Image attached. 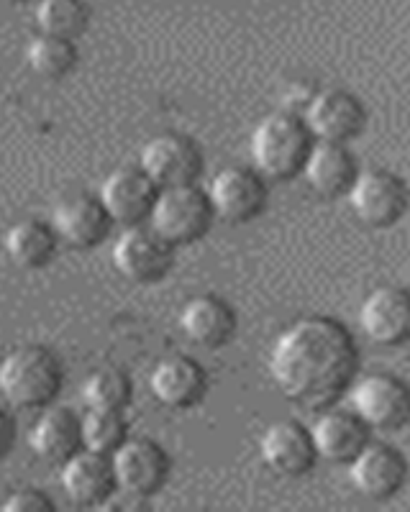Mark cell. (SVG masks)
<instances>
[{"mask_svg": "<svg viewBox=\"0 0 410 512\" xmlns=\"http://www.w3.org/2000/svg\"><path fill=\"white\" fill-rule=\"evenodd\" d=\"M149 390L164 408L188 410L195 408L208 392V374L193 356H164L149 374Z\"/></svg>", "mask_w": 410, "mask_h": 512, "instance_id": "cell-16", "label": "cell"}, {"mask_svg": "<svg viewBox=\"0 0 410 512\" xmlns=\"http://www.w3.org/2000/svg\"><path fill=\"white\" fill-rule=\"evenodd\" d=\"M267 369L287 400L305 408H328L352 387L359 354L344 323L311 315L290 323L275 338Z\"/></svg>", "mask_w": 410, "mask_h": 512, "instance_id": "cell-1", "label": "cell"}, {"mask_svg": "<svg viewBox=\"0 0 410 512\" xmlns=\"http://www.w3.org/2000/svg\"><path fill=\"white\" fill-rule=\"evenodd\" d=\"M65 387L62 359L44 344L13 349L0 361V395L18 410H44Z\"/></svg>", "mask_w": 410, "mask_h": 512, "instance_id": "cell-2", "label": "cell"}, {"mask_svg": "<svg viewBox=\"0 0 410 512\" xmlns=\"http://www.w3.org/2000/svg\"><path fill=\"white\" fill-rule=\"evenodd\" d=\"M357 159L346 149V144L334 141H313L308 159H305L300 175L308 187L321 198H339L346 195L357 177Z\"/></svg>", "mask_w": 410, "mask_h": 512, "instance_id": "cell-22", "label": "cell"}, {"mask_svg": "<svg viewBox=\"0 0 410 512\" xmlns=\"http://www.w3.org/2000/svg\"><path fill=\"white\" fill-rule=\"evenodd\" d=\"M118 492L152 497L167 484L172 472L170 454L152 438H126L111 454Z\"/></svg>", "mask_w": 410, "mask_h": 512, "instance_id": "cell-8", "label": "cell"}, {"mask_svg": "<svg viewBox=\"0 0 410 512\" xmlns=\"http://www.w3.org/2000/svg\"><path fill=\"white\" fill-rule=\"evenodd\" d=\"M259 459L280 477H303L316 464L311 431L298 420H277L259 438Z\"/></svg>", "mask_w": 410, "mask_h": 512, "instance_id": "cell-17", "label": "cell"}, {"mask_svg": "<svg viewBox=\"0 0 410 512\" xmlns=\"http://www.w3.org/2000/svg\"><path fill=\"white\" fill-rule=\"evenodd\" d=\"M205 192L216 218L229 223L252 221L267 205V180L249 167L218 169Z\"/></svg>", "mask_w": 410, "mask_h": 512, "instance_id": "cell-11", "label": "cell"}, {"mask_svg": "<svg viewBox=\"0 0 410 512\" xmlns=\"http://www.w3.org/2000/svg\"><path fill=\"white\" fill-rule=\"evenodd\" d=\"M139 167L152 177L159 190L198 185L203 175V152L188 136L159 134L144 144L139 154Z\"/></svg>", "mask_w": 410, "mask_h": 512, "instance_id": "cell-9", "label": "cell"}, {"mask_svg": "<svg viewBox=\"0 0 410 512\" xmlns=\"http://www.w3.org/2000/svg\"><path fill=\"white\" fill-rule=\"evenodd\" d=\"M159 187L141 167H121L100 185L98 198L116 226H144L157 203Z\"/></svg>", "mask_w": 410, "mask_h": 512, "instance_id": "cell-13", "label": "cell"}, {"mask_svg": "<svg viewBox=\"0 0 410 512\" xmlns=\"http://www.w3.org/2000/svg\"><path fill=\"white\" fill-rule=\"evenodd\" d=\"M213 221L216 213L208 192L198 185H180L159 190L147 226L154 228L170 246H185L203 239L211 231Z\"/></svg>", "mask_w": 410, "mask_h": 512, "instance_id": "cell-4", "label": "cell"}, {"mask_svg": "<svg viewBox=\"0 0 410 512\" xmlns=\"http://www.w3.org/2000/svg\"><path fill=\"white\" fill-rule=\"evenodd\" d=\"M311 431L316 456L331 464H346L369 441V428L352 410H326L313 420Z\"/></svg>", "mask_w": 410, "mask_h": 512, "instance_id": "cell-21", "label": "cell"}, {"mask_svg": "<svg viewBox=\"0 0 410 512\" xmlns=\"http://www.w3.org/2000/svg\"><path fill=\"white\" fill-rule=\"evenodd\" d=\"M34 18L39 34L77 41L90 26V6L85 0H39Z\"/></svg>", "mask_w": 410, "mask_h": 512, "instance_id": "cell-25", "label": "cell"}, {"mask_svg": "<svg viewBox=\"0 0 410 512\" xmlns=\"http://www.w3.org/2000/svg\"><path fill=\"white\" fill-rule=\"evenodd\" d=\"M346 198H349L354 218L362 226L390 228L405 216L410 205V190L403 177L387 169H367V172H357Z\"/></svg>", "mask_w": 410, "mask_h": 512, "instance_id": "cell-6", "label": "cell"}, {"mask_svg": "<svg viewBox=\"0 0 410 512\" xmlns=\"http://www.w3.org/2000/svg\"><path fill=\"white\" fill-rule=\"evenodd\" d=\"M134 397V384L126 372L116 367H103L90 374L82 384V402L88 410H123L129 408Z\"/></svg>", "mask_w": 410, "mask_h": 512, "instance_id": "cell-26", "label": "cell"}, {"mask_svg": "<svg viewBox=\"0 0 410 512\" xmlns=\"http://www.w3.org/2000/svg\"><path fill=\"white\" fill-rule=\"evenodd\" d=\"M180 331L190 344L203 349H221L234 338L236 313L216 295H195L180 310Z\"/></svg>", "mask_w": 410, "mask_h": 512, "instance_id": "cell-19", "label": "cell"}, {"mask_svg": "<svg viewBox=\"0 0 410 512\" xmlns=\"http://www.w3.org/2000/svg\"><path fill=\"white\" fill-rule=\"evenodd\" d=\"M18 441V423L11 410L0 405V461H6L13 454Z\"/></svg>", "mask_w": 410, "mask_h": 512, "instance_id": "cell-29", "label": "cell"}, {"mask_svg": "<svg viewBox=\"0 0 410 512\" xmlns=\"http://www.w3.org/2000/svg\"><path fill=\"white\" fill-rule=\"evenodd\" d=\"M359 328L377 346L410 341V292L395 285L375 287L359 305Z\"/></svg>", "mask_w": 410, "mask_h": 512, "instance_id": "cell-15", "label": "cell"}, {"mask_svg": "<svg viewBox=\"0 0 410 512\" xmlns=\"http://www.w3.org/2000/svg\"><path fill=\"white\" fill-rule=\"evenodd\" d=\"M303 123L311 131L313 141H334L346 144L354 136L362 134L367 123V111L357 95L346 90H318L313 98H308L303 108Z\"/></svg>", "mask_w": 410, "mask_h": 512, "instance_id": "cell-10", "label": "cell"}, {"mask_svg": "<svg viewBox=\"0 0 410 512\" xmlns=\"http://www.w3.org/2000/svg\"><path fill=\"white\" fill-rule=\"evenodd\" d=\"M6 3H13V6H21V3H29V0H6Z\"/></svg>", "mask_w": 410, "mask_h": 512, "instance_id": "cell-30", "label": "cell"}, {"mask_svg": "<svg viewBox=\"0 0 410 512\" xmlns=\"http://www.w3.org/2000/svg\"><path fill=\"white\" fill-rule=\"evenodd\" d=\"M349 466V482L367 500H390L408 479V461L395 446L367 441Z\"/></svg>", "mask_w": 410, "mask_h": 512, "instance_id": "cell-12", "label": "cell"}, {"mask_svg": "<svg viewBox=\"0 0 410 512\" xmlns=\"http://www.w3.org/2000/svg\"><path fill=\"white\" fill-rule=\"evenodd\" d=\"M0 510L6 512H54L57 510V502L39 487H24L16 489L3 500Z\"/></svg>", "mask_w": 410, "mask_h": 512, "instance_id": "cell-28", "label": "cell"}, {"mask_svg": "<svg viewBox=\"0 0 410 512\" xmlns=\"http://www.w3.org/2000/svg\"><path fill=\"white\" fill-rule=\"evenodd\" d=\"M26 62H29L31 72L44 80H65L75 72L80 52H77L75 41L36 34L26 47Z\"/></svg>", "mask_w": 410, "mask_h": 512, "instance_id": "cell-24", "label": "cell"}, {"mask_svg": "<svg viewBox=\"0 0 410 512\" xmlns=\"http://www.w3.org/2000/svg\"><path fill=\"white\" fill-rule=\"evenodd\" d=\"M59 482L65 495L75 502L77 507H100L106 505L118 492L116 472H113V461L106 454H95L82 448L75 456L62 464Z\"/></svg>", "mask_w": 410, "mask_h": 512, "instance_id": "cell-18", "label": "cell"}, {"mask_svg": "<svg viewBox=\"0 0 410 512\" xmlns=\"http://www.w3.org/2000/svg\"><path fill=\"white\" fill-rule=\"evenodd\" d=\"M408 292H410V290H408Z\"/></svg>", "mask_w": 410, "mask_h": 512, "instance_id": "cell-31", "label": "cell"}, {"mask_svg": "<svg viewBox=\"0 0 410 512\" xmlns=\"http://www.w3.org/2000/svg\"><path fill=\"white\" fill-rule=\"evenodd\" d=\"M52 226L62 244L77 251H90L98 249L111 236L116 223L111 221L106 205L100 203L98 195L77 192V195L59 200L54 208Z\"/></svg>", "mask_w": 410, "mask_h": 512, "instance_id": "cell-14", "label": "cell"}, {"mask_svg": "<svg viewBox=\"0 0 410 512\" xmlns=\"http://www.w3.org/2000/svg\"><path fill=\"white\" fill-rule=\"evenodd\" d=\"M311 146L313 136L305 128L303 118L285 111L270 113L252 131L249 141L252 169L264 180H290L300 175Z\"/></svg>", "mask_w": 410, "mask_h": 512, "instance_id": "cell-3", "label": "cell"}, {"mask_svg": "<svg viewBox=\"0 0 410 512\" xmlns=\"http://www.w3.org/2000/svg\"><path fill=\"white\" fill-rule=\"evenodd\" d=\"M3 246H6L8 259H11L18 269L39 272V269H47L49 264L57 259L62 241H59L52 221L24 218V221L13 223V226L8 228Z\"/></svg>", "mask_w": 410, "mask_h": 512, "instance_id": "cell-23", "label": "cell"}, {"mask_svg": "<svg viewBox=\"0 0 410 512\" xmlns=\"http://www.w3.org/2000/svg\"><path fill=\"white\" fill-rule=\"evenodd\" d=\"M129 438V425L118 410H88L82 415V448L111 456Z\"/></svg>", "mask_w": 410, "mask_h": 512, "instance_id": "cell-27", "label": "cell"}, {"mask_svg": "<svg viewBox=\"0 0 410 512\" xmlns=\"http://www.w3.org/2000/svg\"><path fill=\"white\" fill-rule=\"evenodd\" d=\"M175 264V246L159 236L154 228L129 226L113 244V267L121 277L136 285H154L170 274Z\"/></svg>", "mask_w": 410, "mask_h": 512, "instance_id": "cell-7", "label": "cell"}, {"mask_svg": "<svg viewBox=\"0 0 410 512\" xmlns=\"http://www.w3.org/2000/svg\"><path fill=\"white\" fill-rule=\"evenodd\" d=\"M29 441L41 461L62 466L82 451V415L65 405H49L36 418Z\"/></svg>", "mask_w": 410, "mask_h": 512, "instance_id": "cell-20", "label": "cell"}, {"mask_svg": "<svg viewBox=\"0 0 410 512\" xmlns=\"http://www.w3.org/2000/svg\"><path fill=\"white\" fill-rule=\"evenodd\" d=\"M349 400L369 431H400L410 423V384L395 374H364L349 387Z\"/></svg>", "mask_w": 410, "mask_h": 512, "instance_id": "cell-5", "label": "cell"}]
</instances>
